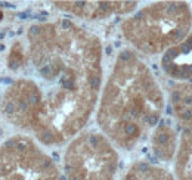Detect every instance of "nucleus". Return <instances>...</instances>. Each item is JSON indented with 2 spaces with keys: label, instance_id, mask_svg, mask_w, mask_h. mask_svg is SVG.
<instances>
[{
  "label": "nucleus",
  "instance_id": "nucleus-8",
  "mask_svg": "<svg viewBox=\"0 0 192 180\" xmlns=\"http://www.w3.org/2000/svg\"><path fill=\"white\" fill-rule=\"evenodd\" d=\"M179 142V130L174 123L170 120H161L157 126L151 136H149V145L154 158L158 162H170L176 155Z\"/></svg>",
  "mask_w": 192,
  "mask_h": 180
},
{
  "label": "nucleus",
  "instance_id": "nucleus-4",
  "mask_svg": "<svg viewBox=\"0 0 192 180\" xmlns=\"http://www.w3.org/2000/svg\"><path fill=\"white\" fill-rule=\"evenodd\" d=\"M117 148L101 132L84 130L67 143L62 158L65 180H117Z\"/></svg>",
  "mask_w": 192,
  "mask_h": 180
},
{
  "label": "nucleus",
  "instance_id": "nucleus-3",
  "mask_svg": "<svg viewBox=\"0 0 192 180\" xmlns=\"http://www.w3.org/2000/svg\"><path fill=\"white\" fill-rule=\"evenodd\" d=\"M192 7L186 2H155L136 9L120 25L124 40L141 56H158L186 37Z\"/></svg>",
  "mask_w": 192,
  "mask_h": 180
},
{
  "label": "nucleus",
  "instance_id": "nucleus-9",
  "mask_svg": "<svg viewBox=\"0 0 192 180\" xmlns=\"http://www.w3.org/2000/svg\"><path fill=\"white\" fill-rule=\"evenodd\" d=\"M176 127L179 142L173 158V176L176 180H192V120Z\"/></svg>",
  "mask_w": 192,
  "mask_h": 180
},
{
  "label": "nucleus",
  "instance_id": "nucleus-11",
  "mask_svg": "<svg viewBox=\"0 0 192 180\" xmlns=\"http://www.w3.org/2000/svg\"><path fill=\"white\" fill-rule=\"evenodd\" d=\"M27 46H25V41H15L11 50H9V55H7V66L9 70L12 71H21L22 68L27 64Z\"/></svg>",
  "mask_w": 192,
  "mask_h": 180
},
{
  "label": "nucleus",
  "instance_id": "nucleus-1",
  "mask_svg": "<svg viewBox=\"0 0 192 180\" xmlns=\"http://www.w3.org/2000/svg\"><path fill=\"white\" fill-rule=\"evenodd\" d=\"M27 77L36 93L28 136L43 148L62 146L92 118L103 84V47L95 33L68 18L33 24L25 34Z\"/></svg>",
  "mask_w": 192,
  "mask_h": 180
},
{
  "label": "nucleus",
  "instance_id": "nucleus-12",
  "mask_svg": "<svg viewBox=\"0 0 192 180\" xmlns=\"http://www.w3.org/2000/svg\"><path fill=\"white\" fill-rule=\"evenodd\" d=\"M2 18H3V12H2V9H0V21H2Z\"/></svg>",
  "mask_w": 192,
  "mask_h": 180
},
{
  "label": "nucleus",
  "instance_id": "nucleus-6",
  "mask_svg": "<svg viewBox=\"0 0 192 180\" xmlns=\"http://www.w3.org/2000/svg\"><path fill=\"white\" fill-rule=\"evenodd\" d=\"M53 5L61 12L87 21L129 16L137 9V2H55Z\"/></svg>",
  "mask_w": 192,
  "mask_h": 180
},
{
  "label": "nucleus",
  "instance_id": "nucleus-7",
  "mask_svg": "<svg viewBox=\"0 0 192 180\" xmlns=\"http://www.w3.org/2000/svg\"><path fill=\"white\" fill-rule=\"evenodd\" d=\"M160 66L170 80L192 83V27L179 45L161 56Z\"/></svg>",
  "mask_w": 192,
  "mask_h": 180
},
{
  "label": "nucleus",
  "instance_id": "nucleus-10",
  "mask_svg": "<svg viewBox=\"0 0 192 180\" xmlns=\"http://www.w3.org/2000/svg\"><path fill=\"white\" fill-rule=\"evenodd\" d=\"M120 180H176L171 171L160 164L136 161L130 165Z\"/></svg>",
  "mask_w": 192,
  "mask_h": 180
},
{
  "label": "nucleus",
  "instance_id": "nucleus-5",
  "mask_svg": "<svg viewBox=\"0 0 192 180\" xmlns=\"http://www.w3.org/2000/svg\"><path fill=\"white\" fill-rule=\"evenodd\" d=\"M0 180H65V176L39 142L21 133L0 145Z\"/></svg>",
  "mask_w": 192,
  "mask_h": 180
},
{
  "label": "nucleus",
  "instance_id": "nucleus-2",
  "mask_svg": "<svg viewBox=\"0 0 192 180\" xmlns=\"http://www.w3.org/2000/svg\"><path fill=\"white\" fill-rule=\"evenodd\" d=\"M165 95L151 66L132 49L117 55L96 105L99 132L121 151H133L160 124Z\"/></svg>",
  "mask_w": 192,
  "mask_h": 180
}]
</instances>
